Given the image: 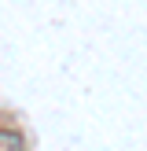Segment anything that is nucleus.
<instances>
[{
	"label": "nucleus",
	"mask_w": 147,
	"mask_h": 151,
	"mask_svg": "<svg viewBox=\"0 0 147 151\" xmlns=\"http://www.w3.org/2000/svg\"><path fill=\"white\" fill-rule=\"evenodd\" d=\"M0 151H26V140L15 129H0Z\"/></svg>",
	"instance_id": "nucleus-1"
}]
</instances>
